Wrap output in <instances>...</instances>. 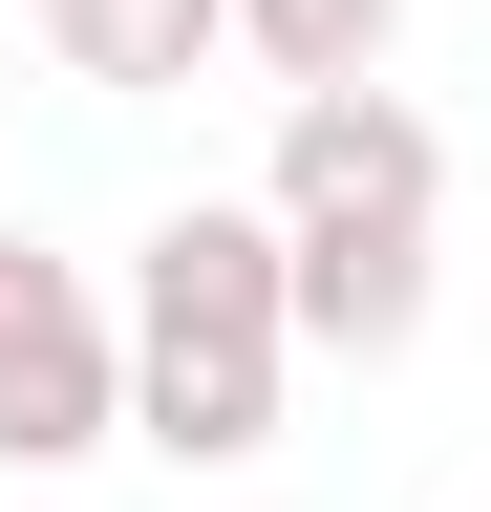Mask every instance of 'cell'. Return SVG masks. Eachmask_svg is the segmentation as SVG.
<instances>
[{
    "label": "cell",
    "instance_id": "obj_1",
    "mask_svg": "<svg viewBox=\"0 0 491 512\" xmlns=\"http://www.w3.org/2000/svg\"><path fill=\"white\" fill-rule=\"evenodd\" d=\"M278 384H299V235H278V192H171L129 235V448L257 470Z\"/></svg>",
    "mask_w": 491,
    "mask_h": 512
},
{
    "label": "cell",
    "instance_id": "obj_6",
    "mask_svg": "<svg viewBox=\"0 0 491 512\" xmlns=\"http://www.w3.org/2000/svg\"><path fill=\"white\" fill-rule=\"evenodd\" d=\"M385 43H406V0H235V64L299 107V86H385Z\"/></svg>",
    "mask_w": 491,
    "mask_h": 512
},
{
    "label": "cell",
    "instance_id": "obj_2",
    "mask_svg": "<svg viewBox=\"0 0 491 512\" xmlns=\"http://www.w3.org/2000/svg\"><path fill=\"white\" fill-rule=\"evenodd\" d=\"M86 448H129V299L0 235V470H86Z\"/></svg>",
    "mask_w": 491,
    "mask_h": 512
},
{
    "label": "cell",
    "instance_id": "obj_3",
    "mask_svg": "<svg viewBox=\"0 0 491 512\" xmlns=\"http://www.w3.org/2000/svg\"><path fill=\"white\" fill-rule=\"evenodd\" d=\"M257 192H278V235H427L449 214V128H427L406 86H299Z\"/></svg>",
    "mask_w": 491,
    "mask_h": 512
},
{
    "label": "cell",
    "instance_id": "obj_5",
    "mask_svg": "<svg viewBox=\"0 0 491 512\" xmlns=\"http://www.w3.org/2000/svg\"><path fill=\"white\" fill-rule=\"evenodd\" d=\"M427 299H449L427 235H299V342H321V363H406Z\"/></svg>",
    "mask_w": 491,
    "mask_h": 512
},
{
    "label": "cell",
    "instance_id": "obj_4",
    "mask_svg": "<svg viewBox=\"0 0 491 512\" xmlns=\"http://www.w3.org/2000/svg\"><path fill=\"white\" fill-rule=\"evenodd\" d=\"M43 64H65L86 107H150V86H193V64H235V0H43Z\"/></svg>",
    "mask_w": 491,
    "mask_h": 512
}]
</instances>
